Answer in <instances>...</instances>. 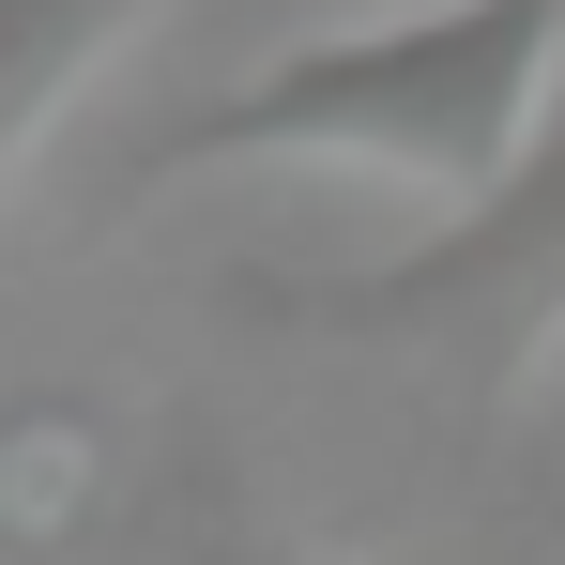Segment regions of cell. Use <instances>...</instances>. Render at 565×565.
Listing matches in <instances>:
<instances>
[{"label":"cell","mask_w":565,"mask_h":565,"mask_svg":"<svg viewBox=\"0 0 565 565\" xmlns=\"http://www.w3.org/2000/svg\"><path fill=\"white\" fill-rule=\"evenodd\" d=\"M260 306L306 321V337L397 352V367L459 382L473 413H504V397L565 352V107H551L535 169H520L504 199H473V214H444L428 245L352 260V276H276Z\"/></svg>","instance_id":"cell-2"},{"label":"cell","mask_w":565,"mask_h":565,"mask_svg":"<svg viewBox=\"0 0 565 565\" xmlns=\"http://www.w3.org/2000/svg\"><path fill=\"white\" fill-rule=\"evenodd\" d=\"M260 565H290V551H260Z\"/></svg>","instance_id":"cell-4"},{"label":"cell","mask_w":565,"mask_h":565,"mask_svg":"<svg viewBox=\"0 0 565 565\" xmlns=\"http://www.w3.org/2000/svg\"><path fill=\"white\" fill-rule=\"evenodd\" d=\"M138 15H153V0H0V184L31 169V138L62 122V93L93 77Z\"/></svg>","instance_id":"cell-3"},{"label":"cell","mask_w":565,"mask_h":565,"mask_svg":"<svg viewBox=\"0 0 565 565\" xmlns=\"http://www.w3.org/2000/svg\"><path fill=\"white\" fill-rule=\"evenodd\" d=\"M565 93V0H428L382 31H306L260 77L169 122L138 153V184H199V169H367V184L473 214L535 169Z\"/></svg>","instance_id":"cell-1"}]
</instances>
